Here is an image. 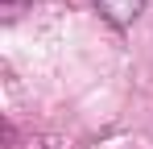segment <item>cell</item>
<instances>
[{
    "label": "cell",
    "mask_w": 153,
    "mask_h": 149,
    "mask_svg": "<svg viewBox=\"0 0 153 149\" xmlns=\"http://www.w3.org/2000/svg\"><path fill=\"white\" fill-rule=\"evenodd\" d=\"M17 4H21V0H4V8H17Z\"/></svg>",
    "instance_id": "2"
},
{
    "label": "cell",
    "mask_w": 153,
    "mask_h": 149,
    "mask_svg": "<svg viewBox=\"0 0 153 149\" xmlns=\"http://www.w3.org/2000/svg\"><path fill=\"white\" fill-rule=\"evenodd\" d=\"M95 8H100V17H103L108 25L128 29V25L145 13V0H95Z\"/></svg>",
    "instance_id": "1"
}]
</instances>
